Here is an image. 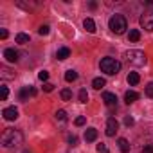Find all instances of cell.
<instances>
[{"label": "cell", "instance_id": "1", "mask_svg": "<svg viewBox=\"0 0 153 153\" xmlns=\"http://www.w3.org/2000/svg\"><path fill=\"white\" fill-rule=\"evenodd\" d=\"M22 142H24V135L18 130H11L9 128V130H6L2 133V146L4 148H16Z\"/></svg>", "mask_w": 153, "mask_h": 153}, {"label": "cell", "instance_id": "2", "mask_svg": "<svg viewBox=\"0 0 153 153\" xmlns=\"http://www.w3.org/2000/svg\"><path fill=\"white\" fill-rule=\"evenodd\" d=\"M108 25H110V31L115 33V34H123V33L128 29L126 18H124L123 15H114V16L110 18V22H108Z\"/></svg>", "mask_w": 153, "mask_h": 153}, {"label": "cell", "instance_id": "3", "mask_svg": "<svg viewBox=\"0 0 153 153\" xmlns=\"http://www.w3.org/2000/svg\"><path fill=\"white\" fill-rule=\"evenodd\" d=\"M101 70L108 76H114L121 70V61H117L115 58H103L101 59Z\"/></svg>", "mask_w": 153, "mask_h": 153}, {"label": "cell", "instance_id": "4", "mask_svg": "<svg viewBox=\"0 0 153 153\" xmlns=\"http://www.w3.org/2000/svg\"><path fill=\"white\" fill-rule=\"evenodd\" d=\"M124 58H126V61H128L130 65H133V67H142V65L146 63V54H144L142 51H128V52L124 54Z\"/></svg>", "mask_w": 153, "mask_h": 153}, {"label": "cell", "instance_id": "5", "mask_svg": "<svg viewBox=\"0 0 153 153\" xmlns=\"http://www.w3.org/2000/svg\"><path fill=\"white\" fill-rule=\"evenodd\" d=\"M140 25H142V29H146V31H153V9L148 11V13H144V15L140 16Z\"/></svg>", "mask_w": 153, "mask_h": 153}, {"label": "cell", "instance_id": "6", "mask_svg": "<svg viewBox=\"0 0 153 153\" xmlns=\"http://www.w3.org/2000/svg\"><path fill=\"white\" fill-rule=\"evenodd\" d=\"M117 128H119L117 119H115V117H110L108 123H106V135H108V137H114V135L117 133Z\"/></svg>", "mask_w": 153, "mask_h": 153}, {"label": "cell", "instance_id": "7", "mask_svg": "<svg viewBox=\"0 0 153 153\" xmlns=\"http://www.w3.org/2000/svg\"><path fill=\"white\" fill-rule=\"evenodd\" d=\"M33 96H36V90H34L33 87H24V88L18 92V99H20V101H27V99L33 97Z\"/></svg>", "mask_w": 153, "mask_h": 153}, {"label": "cell", "instance_id": "8", "mask_svg": "<svg viewBox=\"0 0 153 153\" xmlns=\"http://www.w3.org/2000/svg\"><path fill=\"white\" fill-rule=\"evenodd\" d=\"M2 115H4L6 121H16V119H18V110H16L15 106H9V108H4Z\"/></svg>", "mask_w": 153, "mask_h": 153}, {"label": "cell", "instance_id": "9", "mask_svg": "<svg viewBox=\"0 0 153 153\" xmlns=\"http://www.w3.org/2000/svg\"><path fill=\"white\" fill-rule=\"evenodd\" d=\"M4 58L9 61V63H16L18 61V52L15 49H6L4 51Z\"/></svg>", "mask_w": 153, "mask_h": 153}, {"label": "cell", "instance_id": "10", "mask_svg": "<svg viewBox=\"0 0 153 153\" xmlns=\"http://www.w3.org/2000/svg\"><path fill=\"white\" fill-rule=\"evenodd\" d=\"M103 101H105L106 106H114V105H117V96L112 94V92H105L103 94Z\"/></svg>", "mask_w": 153, "mask_h": 153}, {"label": "cell", "instance_id": "11", "mask_svg": "<svg viewBox=\"0 0 153 153\" xmlns=\"http://www.w3.org/2000/svg\"><path fill=\"white\" fill-rule=\"evenodd\" d=\"M139 99V94L135 92V90H128L126 94H124V101L128 103V105H131V103H135Z\"/></svg>", "mask_w": 153, "mask_h": 153}, {"label": "cell", "instance_id": "12", "mask_svg": "<svg viewBox=\"0 0 153 153\" xmlns=\"http://www.w3.org/2000/svg\"><path fill=\"white\" fill-rule=\"evenodd\" d=\"M97 139V130L96 128H88L87 131H85V140L87 142H94Z\"/></svg>", "mask_w": 153, "mask_h": 153}, {"label": "cell", "instance_id": "13", "mask_svg": "<svg viewBox=\"0 0 153 153\" xmlns=\"http://www.w3.org/2000/svg\"><path fill=\"white\" fill-rule=\"evenodd\" d=\"M70 56V49L68 47H61V49H58V52H56V58L58 59H67Z\"/></svg>", "mask_w": 153, "mask_h": 153}, {"label": "cell", "instance_id": "14", "mask_svg": "<svg viewBox=\"0 0 153 153\" xmlns=\"http://www.w3.org/2000/svg\"><path fill=\"white\" fill-rule=\"evenodd\" d=\"M139 81H140V78H139V74H137V72H130V74H128V83H130L131 87L139 85Z\"/></svg>", "mask_w": 153, "mask_h": 153}, {"label": "cell", "instance_id": "15", "mask_svg": "<svg viewBox=\"0 0 153 153\" xmlns=\"http://www.w3.org/2000/svg\"><path fill=\"white\" fill-rule=\"evenodd\" d=\"M83 27H85L88 33H96V24H94V20H92V18H85Z\"/></svg>", "mask_w": 153, "mask_h": 153}, {"label": "cell", "instance_id": "16", "mask_svg": "<svg viewBox=\"0 0 153 153\" xmlns=\"http://www.w3.org/2000/svg\"><path fill=\"white\" fill-rule=\"evenodd\" d=\"M117 144H119V149H121L123 153H128V151H130V142H128L126 139H123V137H121V139L117 140Z\"/></svg>", "mask_w": 153, "mask_h": 153}, {"label": "cell", "instance_id": "17", "mask_svg": "<svg viewBox=\"0 0 153 153\" xmlns=\"http://www.w3.org/2000/svg\"><path fill=\"white\" fill-rule=\"evenodd\" d=\"M76 79H78V72H76V70H67L65 72V81H68V83H72V81H76Z\"/></svg>", "mask_w": 153, "mask_h": 153}, {"label": "cell", "instance_id": "18", "mask_svg": "<svg viewBox=\"0 0 153 153\" xmlns=\"http://www.w3.org/2000/svg\"><path fill=\"white\" fill-rule=\"evenodd\" d=\"M0 76H2V79H11L15 78V74H11V70L7 67H0Z\"/></svg>", "mask_w": 153, "mask_h": 153}, {"label": "cell", "instance_id": "19", "mask_svg": "<svg viewBox=\"0 0 153 153\" xmlns=\"http://www.w3.org/2000/svg\"><path fill=\"white\" fill-rule=\"evenodd\" d=\"M128 38H130V42H139L140 40V31L139 29H130Z\"/></svg>", "mask_w": 153, "mask_h": 153}, {"label": "cell", "instance_id": "20", "mask_svg": "<svg viewBox=\"0 0 153 153\" xmlns=\"http://www.w3.org/2000/svg\"><path fill=\"white\" fill-rule=\"evenodd\" d=\"M15 40H16V43H22V45H24V43H29V34H25V33H18Z\"/></svg>", "mask_w": 153, "mask_h": 153}, {"label": "cell", "instance_id": "21", "mask_svg": "<svg viewBox=\"0 0 153 153\" xmlns=\"http://www.w3.org/2000/svg\"><path fill=\"white\" fill-rule=\"evenodd\" d=\"M105 85H106V81H105L103 78H96V79L92 81V87H94L96 90H101V88H103Z\"/></svg>", "mask_w": 153, "mask_h": 153}, {"label": "cell", "instance_id": "22", "mask_svg": "<svg viewBox=\"0 0 153 153\" xmlns=\"http://www.w3.org/2000/svg\"><path fill=\"white\" fill-rule=\"evenodd\" d=\"M7 96H9V90H7V87H6V85H2V87H0V99L6 101V99H7Z\"/></svg>", "mask_w": 153, "mask_h": 153}, {"label": "cell", "instance_id": "23", "mask_svg": "<svg viewBox=\"0 0 153 153\" xmlns=\"http://www.w3.org/2000/svg\"><path fill=\"white\" fill-rule=\"evenodd\" d=\"M61 99H63V101H70V99H72V92H70L68 88H63V90H61Z\"/></svg>", "mask_w": 153, "mask_h": 153}, {"label": "cell", "instance_id": "24", "mask_svg": "<svg viewBox=\"0 0 153 153\" xmlns=\"http://www.w3.org/2000/svg\"><path fill=\"white\" fill-rule=\"evenodd\" d=\"M87 101H88V94L85 88H81L79 90V103H87Z\"/></svg>", "mask_w": 153, "mask_h": 153}, {"label": "cell", "instance_id": "25", "mask_svg": "<svg viewBox=\"0 0 153 153\" xmlns=\"http://www.w3.org/2000/svg\"><path fill=\"white\" fill-rule=\"evenodd\" d=\"M56 119L58 121H67V112L65 110H58L56 112Z\"/></svg>", "mask_w": 153, "mask_h": 153}, {"label": "cell", "instance_id": "26", "mask_svg": "<svg viewBox=\"0 0 153 153\" xmlns=\"http://www.w3.org/2000/svg\"><path fill=\"white\" fill-rule=\"evenodd\" d=\"M85 123H87V117H85V115H79V117H76V121H74V124H76V126H83Z\"/></svg>", "mask_w": 153, "mask_h": 153}, {"label": "cell", "instance_id": "27", "mask_svg": "<svg viewBox=\"0 0 153 153\" xmlns=\"http://www.w3.org/2000/svg\"><path fill=\"white\" fill-rule=\"evenodd\" d=\"M49 31H51V27H49V25H42V27L38 29V33H40L42 36H47V34H49Z\"/></svg>", "mask_w": 153, "mask_h": 153}, {"label": "cell", "instance_id": "28", "mask_svg": "<svg viewBox=\"0 0 153 153\" xmlns=\"http://www.w3.org/2000/svg\"><path fill=\"white\" fill-rule=\"evenodd\" d=\"M146 96L148 97H153V81L146 85Z\"/></svg>", "mask_w": 153, "mask_h": 153}, {"label": "cell", "instance_id": "29", "mask_svg": "<svg viewBox=\"0 0 153 153\" xmlns=\"http://www.w3.org/2000/svg\"><path fill=\"white\" fill-rule=\"evenodd\" d=\"M38 78H40L42 81H47V79H49V72H47V70H42V72H38Z\"/></svg>", "mask_w": 153, "mask_h": 153}, {"label": "cell", "instance_id": "30", "mask_svg": "<svg viewBox=\"0 0 153 153\" xmlns=\"http://www.w3.org/2000/svg\"><path fill=\"white\" fill-rule=\"evenodd\" d=\"M43 90L45 92H52L54 90V85L52 83H43Z\"/></svg>", "mask_w": 153, "mask_h": 153}, {"label": "cell", "instance_id": "31", "mask_svg": "<svg viewBox=\"0 0 153 153\" xmlns=\"http://www.w3.org/2000/svg\"><path fill=\"white\" fill-rule=\"evenodd\" d=\"M97 151H99V153H110L108 148H106L105 144H97Z\"/></svg>", "mask_w": 153, "mask_h": 153}, {"label": "cell", "instance_id": "32", "mask_svg": "<svg viewBox=\"0 0 153 153\" xmlns=\"http://www.w3.org/2000/svg\"><path fill=\"white\" fill-rule=\"evenodd\" d=\"M142 153H153V144H148L142 148Z\"/></svg>", "mask_w": 153, "mask_h": 153}, {"label": "cell", "instance_id": "33", "mask_svg": "<svg viewBox=\"0 0 153 153\" xmlns=\"http://www.w3.org/2000/svg\"><path fill=\"white\" fill-rule=\"evenodd\" d=\"M68 144H70V146H76V144H78V137L70 135V137H68Z\"/></svg>", "mask_w": 153, "mask_h": 153}, {"label": "cell", "instance_id": "34", "mask_svg": "<svg viewBox=\"0 0 153 153\" xmlns=\"http://www.w3.org/2000/svg\"><path fill=\"white\" fill-rule=\"evenodd\" d=\"M133 123H135L133 117H124V124H126V126H133Z\"/></svg>", "mask_w": 153, "mask_h": 153}, {"label": "cell", "instance_id": "35", "mask_svg": "<svg viewBox=\"0 0 153 153\" xmlns=\"http://www.w3.org/2000/svg\"><path fill=\"white\" fill-rule=\"evenodd\" d=\"M0 38H2V40L7 38V29H2V31H0Z\"/></svg>", "mask_w": 153, "mask_h": 153}]
</instances>
